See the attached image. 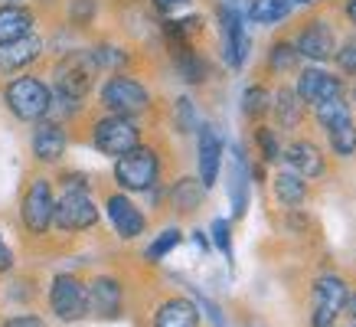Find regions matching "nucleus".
<instances>
[{"mask_svg": "<svg viewBox=\"0 0 356 327\" xmlns=\"http://www.w3.org/2000/svg\"><path fill=\"white\" fill-rule=\"evenodd\" d=\"M49 311L65 324L86 321V314H92L88 308V285L76 275H56L49 285Z\"/></svg>", "mask_w": 356, "mask_h": 327, "instance_id": "nucleus-6", "label": "nucleus"}, {"mask_svg": "<svg viewBox=\"0 0 356 327\" xmlns=\"http://www.w3.org/2000/svg\"><path fill=\"white\" fill-rule=\"evenodd\" d=\"M298 95H301V102L317 109V105H324L330 98L343 95V82L330 76V72H324V69H304L301 79H298Z\"/></svg>", "mask_w": 356, "mask_h": 327, "instance_id": "nucleus-11", "label": "nucleus"}, {"mask_svg": "<svg viewBox=\"0 0 356 327\" xmlns=\"http://www.w3.org/2000/svg\"><path fill=\"white\" fill-rule=\"evenodd\" d=\"M213 242H216V249L222 252L226 259H232V236H229L226 219H216V223H213Z\"/></svg>", "mask_w": 356, "mask_h": 327, "instance_id": "nucleus-33", "label": "nucleus"}, {"mask_svg": "<svg viewBox=\"0 0 356 327\" xmlns=\"http://www.w3.org/2000/svg\"><path fill=\"white\" fill-rule=\"evenodd\" d=\"M255 141H259V151H261V161L265 164H275L281 157V147H278V138L271 128H259L255 131Z\"/></svg>", "mask_w": 356, "mask_h": 327, "instance_id": "nucleus-30", "label": "nucleus"}, {"mask_svg": "<svg viewBox=\"0 0 356 327\" xmlns=\"http://www.w3.org/2000/svg\"><path fill=\"white\" fill-rule=\"evenodd\" d=\"M177 121H180V131L193 128V109H190V98H180V102H177Z\"/></svg>", "mask_w": 356, "mask_h": 327, "instance_id": "nucleus-36", "label": "nucleus"}, {"mask_svg": "<svg viewBox=\"0 0 356 327\" xmlns=\"http://www.w3.org/2000/svg\"><path fill=\"white\" fill-rule=\"evenodd\" d=\"M350 115V105L343 102V95L340 98H330V102H324V105H317V121L324 125V128H330L334 121L346 118Z\"/></svg>", "mask_w": 356, "mask_h": 327, "instance_id": "nucleus-29", "label": "nucleus"}, {"mask_svg": "<svg viewBox=\"0 0 356 327\" xmlns=\"http://www.w3.org/2000/svg\"><path fill=\"white\" fill-rule=\"evenodd\" d=\"M33 30V13L23 7H0V46L26 40Z\"/></svg>", "mask_w": 356, "mask_h": 327, "instance_id": "nucleus-19", "label": "nucleus"}, {"mask_svg": "<svg viewBox=\"0 0 356 327\" xmlns=\"http://www.w3.org/2000/svg\"><path fill=\"white\" fill-rule=\"evenodd\" d=\"M284 161H288V167H291L298 177H304V180H314V177L324 174V154L311 141H291L288 151H284Z\"/></svg>", "mask_w": 356, "mask_h": 327, "instance_id": "nucleus-13", "label": "nucleus"}, {"mask_svg": "<svg viewBox=\"0 0 356 327\" xmlns=\"http://www.w3.org/2000/svg\"><path fill=\"white\" fill-rule=\"evenodd\" d=\"M20 223L30 236H46L56 226V196L46 177H33L20 196Z\"/></svg>", "mask_w": 356, "mask_h": 327, "instance_id": "nucleus-1", "label": "nucleus"}, {"mask_svg": "<svg viewBox=\"0 0 356 327\" xmlns=\"http://www.w3.org/2000/svg\"><path fill=\"white\" fill-rule=\"evenodd\" d=\"M92 53H95L98 69H105V65H121V63H124V53H118L115 46H98V49H92Z\"/></svg>", "mask_w": 356, "mask_h": 327, "instance_id": "nucleus-34", "label": "nucleus"}, {"mask_svg": "<svg viewBox=\"0 0 356 327\" xmlns=\"http://www.w3.org/2000/svg\"><path fill=\"white\" fill-rule=\"evenodd\" d=\"M59 180L65 184V190H86L88 186V177H82V174H63Z\"/></svg>", "mask_w": 356, "mask_h": 327, "instance_id": "nucleus-38", "label": "nucleus"}, {"mask_svg": "<svg viewBox=\"0 0 356 327\" xmlns=\"http://www.w3.org/2000/svg\"><path fill=\"white\" fill-rule=\"evenodd\" d=\"M271 105H275V98H271L268 88H261V86H252L245 92V98H242V111H245L248 118H261V115H268Z\"/></svg>", "mask_w": 356, "mask_h": 327, "instance_id": "nucleus-26", "label": "nucleus"}, {"mask_svg": "<svg viewBox=\"0 0 356 327\" xmlns=\"http://www.w3.org/2000/svg\"><path fill=\"white\" fill-rule=\"evenodd\" d=\"M92 144H95L98 154L105 157H124L128 151L140 147V128L134 118H124V115H105V118L95 121L92 128Z\"/></svg>", "mask_w": 356, "mask_h": 327, "instance_id": "nucleus-3", "label": "nucleus"}, {"mask_svg": "<svg viewBox=\"0 0 356 327\" xmlns=\"http://www.w3.org/2000/svg\"><path fill=\"white\" fill-rule=\"evenodd\" d=\"M337 65L343 69L346 76H356V36H346L343 46L337 49Z\"/></svg>", "mask_w": 356, "mask_h": 327, "instance_id": "nucleus-31", "label": "nucleus"}, {"mask_svg": "<svg viewBox=\"0 0 356 327\" xmlns=\"http://www.w3.org/2000/svg\"><path fill=\"white\" fill-rule=\"evenodd\" d=\"M10 269H13V252L3 242V236H0V272H10Z\"/></svg>", "mask_w": 356, "mask_h": 327, "instance_id": "nucleus-39", "label": "nucleus"}, {"mask_svg": "<svg viewBox=\"0 0 356 327\" xmlns=\"http://www.w3.org/2000/svg\"><path fill=\"white\" fill-rule=\"evenodd\" d=\"M40 49H43V43L36 36H26V40L0 46V72H17L23 65H30L40 56Z\"/></svg>", "mask_w": 356, "mask_h": 327, "instance_id": "nucleus-18", "label": "nucleus"}, {"mask_svg": "<svg viewBox=\"0 0 356 327\" xmlns=\"http://www.w3.org/2000/svg\"><path fill=\"white\" fill-rule=\"evenodd\" d=\"M275 118H278L281 128H294L304 115V102L298 95V88H281L278 95H275Z\"/></svg>", "mask_w": 356, "mask_h": 327, "instance_id": "nucleus-22", "label": "nucleus"}, {"mask_svg": "<svg viewBox=\"0 0 356 327\" xmlns=\"http://www.w3.org/2000/svg\"><path fill=\"white\" fill-rule=\"evenodd\" d=\"M88 308L98 317H118L121 311V282L111 275H98L88 282Z\"/></svg>", "mask_w": 356, "mask_h": 327, "instance_id": "nucleus-12", "label": "nucleus"}, {"mask_svg": "<svg viewBox=\"0 0 356 327\" xmlns=\"http://www.w3.org/2000/svg\"><path fill=\"white\" fill-rule=\"evenodd\" d=\"M154 327H200V311L186 298H167L154 311Z\"/></svg>", "mask_w": 356, "mask_h": 327, "instance_id": "nucleus-17", "label": "nucleus"}, {"mask_svg": "<svg viewBox=\"0 0 356 327\" xmlns=\"http://www.w3.org/2000/svg\"><path fill=\"white\" fill-rule=\"evenodd\" d=\"M161 10H173V7H180V3H186V0H154Z\"/></svg>", "mask_w": 356, "mask_h": 327, "instance_id": "nucleus-41", "label": "nucleus"}, {"mask_svg": "<svg viewBox=\"0 0 356 327\" xmlns=\"http://www.w3.org/2000/svg\"><path fill=\"white\" fill-rule=\"evenodd\" d=\"M298 3H314V0H298Z\"/></svg>", "mask_w": 356, "mask_h": 327, "instance_id": "nucleus-43", "label": "nucleus"}, {"mask_svg": "<svg viewBox=\"0 0 356 327\" xmlns=\"http://www.w3.org/2000/svg\"><path fill=\"white\" fill-rule=\"evenodd\" d=\"M102 105L108 115H140V111L151 105V95H147V88L134 82L128 76H111L105 86H102Z\"/></svg>", "mask_w": 356, "mask_h": 327, "instance_id": "nucleus-7", "label": "nucleus"}, {"mask_svg": "<svg viewBox=\"0 0 356 327\" xmlns=\"http://www.w3.org/2000/svg\"><path fill=\"white\" fill-rule=\"evenodd\" d=\"M105 213H108V223H111V229L118 232V239H138L140 232L147 229V216H144L124 193H108Z\"/></svg>", "mask_w": 356, "mask_h": 327, "instance_id": "nucleus-10", "label": "nucleus"}, {"mask_svg": "<svg viewBox=\"0 0 356 327\" xmlns=\"http://www.w3.org/2000/svg\"><path fill=\"white\" fill-rule=\"evenodd\" d=\"M346 13H350V20L356 23V0H350V7H346Z\"/></svg>", "mask_w": 356, "mask_h": 327, "instance_id": "nucleus-42", "label": "nucleus"}, {"mask_svg": "<svg viewBox=\"0 0 356 327\" xmlns=\"http://www.w3.org/2000/svg\"><path fill=\"white\" fill-rule=\"evenodd\" d=\"M353 98H356V88H353Z\"/></svg>", "mask_w": 356, "mask_h": 327, "instance_id": "nucleus-44", "label": "nucleus"}, {"mask_svg": "<svg viewBox=\"0 0 356 327\" xmlns=\"http://www.w3.org/2000/svg\"><path fill=\"white\" fill-rule=\"evenodd\" d=\"M327 131V138H330V147H334V154H340V157H350V154H356V125H353V115H346V118L334 121Z\"/></svg>", "mask_w": 356, "mask_h": 327, "instance_id": "nucleus-24", "label": "nucleus"}, {"mask_svg": "<svg viewBox=\"0 0 356 327\" xmlns=\"http://www.w3.org/2000/svg\"><path fill=\"white\" fill-rule=\"evenodd\" d=\"M157 177H161V161L151 147H134L124 157L115 161V180H118L121 190H131V193H147L157 186Z\"/></svg>", "mask_w": 356, "mask_h": 327, "instance_id": "nucleus-4", "label": "nucleus"}, {"mask_svg": "<svg viewBox=\"0 0 356 327\" xmlns=\"http://www.w3.org/2000/svg\"><path fill=\"white\" fill-rule=\"evenodd\" d=\"M180 72H184L186 82H203L206 79V63L203 59H196L193 53L180 56Z\"/></svg>", "mask_w": 356, "mask_h": 327, "instance_id": "nucleus-32", "label": "nucleus"}, {"mask_svg": "<svg viewBox=\"0 0 356 327\" xmlns=\"http://www.w3.org/2000/svg\"><path fill=\"white\" fill-rule=\"evenodd\" d=\"M0 327H46V324H43V317H36V314H20V317H7Z\"/></svg>", "mask_w": 356, "mask_h": 327, "instance_id": "nucleus-37", "label": "nucleus"}, {"mask_svg": "<svg viewBox=\"0 0 356 327\" xmlns=\"http://www.w3.org/2000/svg\"><path fill=\"white\" fill-rule=\"evenodd\" d=\"M343 314H346V317H350V321H353V324H356V292H350V298H346Z\"/></svg>", "mask_w": 356, "mask_h": 327, "instance_id": "nucleus-40", "label": "nucleus"}, {"mask_svg": "<svg viewBox=\"0 0 356 327\" xmlns=\"http://www.w3.org/2000/svg\"><path fill=\"white\" fill-rule=\"evenodd\" d=\"M350 298V285L340 275H321L314 282V311L311 324L314 327H334L337 314H343V305Z\"/></svg>", "mask_w": 356, "mask_h": 327, "instance_id": "nucleus-8", "label": "nucleus"}, {"mask_svg": "<svg viewBox=\"0 0 356 327\" xmlns=\"http://www.w3.org/2000/svg\"><path fill=\"white\" fill-rule=\"evenodd\" d=\"M177 246H180V229L170 226V229H163L161 236H157V239H154L151 246H147V252H144V259L157 265V262H161L170 249H177Z\"/></svg>", "mask_w": 356, "mask_h": 327, "instance_id": "nucleus-27", "label": "nucleus"}, {"mask_svg": "<svg viewBox=\"0 0 356 327\" xmlns=\"http://www.w3.org/2000/svg\"><path fill=\"white\" fill-rule=\"evenodd\" d=\"M3 102H7V109H10L20 121H40L46 111L53 109L49 88L33 76L13 79L10 86L3 88Z\"/></svg>", "mask_w": 356, "mask_h": 327, "instance_id": "nucleus-5", "label": "nucleus"}, {"mask_svg": "<svg viewBox=\"0 0 356 327\" xmlns=\"http://www.w3.org/2000/svg\"><path fill=\"white\" fill-rule=\"evenodd\" d=\"M65 154V131L56 121H43L33 131V157L40 164H59Z\"/></svg>", "mask_w": 356, "mask_h": 327, "instance_id": "nucleus-14", "label": "nucleus"}, {"mask_svg": "<svg viewBox=\"0 0 356 327\" xmlns=\"http://www.w3.org/2000/svg\"><path fill=\"white\" fill-rule=\"evenodd\" d=\"M275 200H278L281 207H301L304 200H307V184H304V177H298L294 170H284V174L275 177Z\"/></svg>", "mask_w": 356, "mask_h": 327, "instance_id": "nucleus-21", "label": "nucleus"}, {"mask_svg": "<svg viewBox=\"0 0 356 327\" xmlns=\"http://www.w3.org/2000/svg\"><path fill=\"white\" fill-rule=\"evenodd\" d=\"M219 167H222V141L213 128H200V184H216Z\"/></svg>", "mask_w": 356, "mask_h": 327, "instance_id": "nucleus-15", "label": "nucleus"}, {"mask_svg": "<svg viewBox=\"0 0 356 327\" xmlns=\"http://www.w3.org/2000/svg\"><path fill=\"white\" fill-rule=\"evenodd\" d=\"M98 223V207L88 190H65L56 200V226L63 232H86Z\"/></svg>", "mask_w": 356, "mask_h": 327, "instance_id": "nucleus-9", "label": "nucleus"}, {"mask_svg": "<svg viewBox=\"0 0 356 327\" xmlns=\"http://www.w3.org/2000/svg\"><path fill=\"white\" fill-rule=\"evenodd\" d=\"M95 13V0H76L72 3V23H86Z\"/></svg>", "mask_w": 356, "mask_h": 327, "instance_id": "nucleus-35", "label": "nucleus"}, {"mask_svg": "<svg viewBox=\"0 0 356 327\" xmlns=\"http://www.w3.org/2000/svg\"><path fill=\"white\" fill-rule=\"evenodd\" d=\"M353 327H356V324H353Z\"/></svg>", "mask_w": 356, "mask_h": 327, "instance_id": "nucleus-45", "label": "nucleus"}, {"mask_svg": "<svg viewBox=\"0 0 356 327\" xmlns=\"http://www.w3.org/2000/svg\"><path fill=\"white\" fill-rule=\"evenodd\" d=\"M222 33H226V40H222V49H226V59L229 65H242L245 59V33H242V23L232 10H222Z\"/></svg>", "mask_w": 356, "mask_h": 327, "instance_id": "nucleus-20", "label": "nucleus"}, {"mask_svg": "<svg viewBox=\"0 0 356 327\" xmlns=\"http://www.w3.org/2000/svg\"><path fill=\"white\" fill-rule=\"evenodd\" d=\"M291 13V0H255L248 7V17L255 23H278Z\"/></svg>", "mask_w": 356, "mask_h": 327, "instance_id": "nucleus-25", "label": "nucleus"}, {"mask_svg": "<svg viewBox=\"0 0 356 327\" xmlns=\"http://www.w3.org/2000/svg\"><path fill=\"white\" fill-rule=\"evenodd\" d=\"M298 46H291V43H278L275 49H271V56H268V63H271V69L275 72H288V69H294L298 65Z\"/></svg>", "mask_w": 356, "mask_h": 327, "instance_id": "nucleus-28", "label": "nucleus"}, {"mask_svg": "<svg viewBox=\"0 0 356 327\" xmlns=\"http://www.w3.org/2000/svg\"><path fill=\"white\" fill-rule=\"evenodd\" d=\"M203 193L206 186L196 184L193 177H184V180H177V184L170 186V203L180 213H193V209H200V203H203Z\"/></svg>", "mask_w": 356, "mask_h": 327, "instance_id": "nucleus-23", "label": "nucleus"}, {"mask_svg": "<svg viewBox=\"0 0 356 327\" xmlns=\"http://www.w3.org/2000/svg\"><path fill=\"white\" fill-rule=\"evenodd\" d=\"M95 53L92 49H72L56 63V92L65 95L69 102H79V98L88 95V88L95 82Z\"/></svg>", "mask_w": 356, "mask_h": 327, "instance_id": "nucleus-2", "label": "nucleus"}, {"mask_svg": "<svg viewBox=\"0 0 356 327\" xmlns=\"http://www.w3.org/2000/svg\"><path fill=\"white\" fill-rule=\"evenodd\" d=\"M298 53L307 56V59H327V56H334V33H330V26L321 20L307 23L301 30V36H298Z\"/></svg>", "mask_w": 356, "mask_h": 327, "instance_id": "nucleus-16", "label": "nucleus"}]
</instances>
